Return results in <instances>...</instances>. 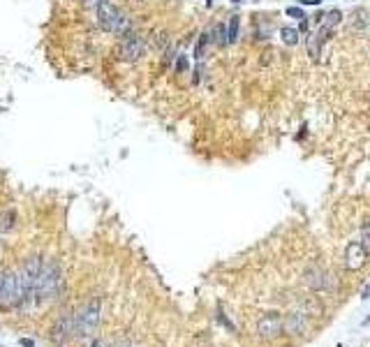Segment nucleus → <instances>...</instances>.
Segmentation results:
<instances>
[{
	"label": "nucleus",
	"instance_id": "obj_1",
	"mask_svg": "<svg viewBox=\"0 0 370 347\" xmlns=\"http://www.w3.org/2000/svg\"><path fill=\"white\" fill-rule=\"evenodd\" d=\"M90 14H93L95 25L100 28L102 33H107V35L120 37V35H125V33H130L132 28H135L132 16L127 14L116 0H107V3H102V5L97 7V10H93Z\"/></svg>",
	"mask_w": 370,
	"mask_h": 347
},
{
	"label": "nucleus",
	"instance_id": "obj_2",
	"mask_svg": "<svg viewBox=\"0 0 370 347\" xmlns=\"http://www.w3.org/2000/svg\"><path fill=\"white\" fill-rule=\"evenodd\" d=\"M60 289H63V269H60V264L56 259H42V269L37 273L33 297L42 303V301L54 299Z\"/></svg>",
	"mask_w": 370,
	"mask_h": 347
},
{
	"label": "nucleus",
	"instance_id": "obj_3",
	"mask_svg": "<svg viewBox=\"0 0 370 347\" xmlns=\"http://www.w3.org/2000/svg\"><path fill=\"white\" fill-rule=\"evenodd\" d=\"M146 51H148V37H144L137 28H132L130 33L120 35L116 42V61L132 65V63H139L144 58Z\"/></svg>",
	"mask_w": 370,
	"mask_h": 347
},
{
	"label": "nucleus",
	"instance_id": "obj_4",
	"mask_svg": "<svg viewBox=\"0 0 370 347\" xmlns=\"http://www.w3.org/2000/svg\"><path fill=\"white\" fill-rule=\"evenodd\" d=\"M102 301L100 297H93L81 310L74 312V338H93L100 327Z\"/></svg>",
	"mask_w": 370,
	"mask_h": 347
},
{
	"label": "nucleus",
	"instance_id": "obj_5",
	"mask_svg": "<svg viewBox=\"0 0 370 347\" xmlns=\"http://www.w3.org/2000/svg\"><path fill=\"white\" fill-rule=\"evenodd\" d=\"M40 269H42V257L33 255V257L25 259L23 266H21V271L16 273V278H19V303H25L30 297H33Z\"/></svg>",
	"mask_w": 370,
	"mask_h": 347
},
{
	"label": "nucleus",
	"instance_id": "obj_6",
	"mask_svg": "<svg viewBox=\"0 0 370 347\" xmlns=\"http://www.w3.org/2000/svg\"><path fill=\"white\" fill-rule=\"evenodd\" d=\"M19 303V278L14 271H5L0 276V306L14 308Z\"/></svg>",
	"mask_w": 370,
	"mask_h": 347
},
{
	"label": "nucleus",
	"instance_id": "obj_7",
	"mask_svg": "<svg viewBox=\"0 0 370 347\" xmlns=\"http://www.w3.org/2000/svg\"><path fill=\"white\" fill-rule=\"evenodd\" d=\"M70 338H74V312L65 310L54 322V327H51V340H54L56 345H63V342H67Z\"/></svg>",
	"mask_w": 370,
	"mask_h": 347
},
{
	"label": "nucleus",
	"instance_id": "obj_8",
	"mask_svg": "<svg viewBox=\"0 0 370 347\" xmlns=\"http://www.w3.org/2000/svg\"><path fill=\"white\" fill-rule=\"evenodd\" d=\"M365 255H368V248H365L361 241L347 243V248H345V266L350 269V271H359V269L365 264Z\"/></svg>",
	"mask_w": 370,
	"mask_h": 347
},
{
	"label": "nucleus",
	"instance_id": "obj_9",
	"mask_svg": "<svg viewBox=\"0 0 370 347\" xmlns=\"http://www.w3.org/2000/svg\"><path fill=\"white\" fill-rule=\"evenodd\" d=\"M257 333H259L264 340L278 338L282 333V319L275 315V312H271V315H264L259 319V324H257Z\"/></svg>",
	"mask_w": 370,
	"mask_h": 347
},
{
	"label": "nucleus",
	"instance_id": "obj_10",
	"mask_svg": "<svg viewBox=\"0 0 370 347\" xmlns=\"http://www.w3.org/2000/svg\"><path fill=\"white\" fill-rule=\"evenodd\" d=\"M329 273L326 271H322V269H308L305 271V276H303V282L310 289H317V292H322V289H326V287H331V280H329Z\"/></svg>",
	"mask_w": 370,
	"mask_h": 347
},
{
	"label": "nucleus",
	"instance_id": "obj_11",
	"mask_svg": "<svg viewBox=\"0 0 370 347\" xmlns=\"http://www.w3.org/2000/svg\"><path fill=\"white\" fill-rule=\"evenodd\" d=\"M305 327H308V319H305V315H301V312L287 315V319L282 322V329H285L287 333H292V336H299V333H303Z\"/></svg>",
	"mask_w": 370,
	"mask_h": 347
},
{
	"label": "nucleus",
	"instance_id": "obj_12",
	"mask_svg": "<svg viewBox=\"0 0 370 347\" xmlns=\"http://www.w3.org/2000/svg\"><path fill=\"white\" fill-rule=\"evenodd\" d=\"M208 35H210V44L213 46H227V23H215L208 28Z\"/></svg>",
	"mask_w": 370,
	"mask_h": 347
},
{
	"label": "nucleus",
	"instance_id": "obj_13",
	"mask_svg": "<svg viewBox=\"0 0 370 347\" xmlns=\"http://www.w3.org/2000/svg\"><path fill=\"white\" fill-rule=\"evenodd\" d=\"M210 35H208V31H204L199 35V40H197V44H195V61H204L206 58V51L210 49Z\"/></svg>",
	"mask_w": 370,
	"mask_h": 347
},
{
	"label": "nucleus",
	"instance_id": "obj_14",
	"mask_svg": "<svg viewBox=\"0 0 370 347\" xmlns=\"http://www.w3.org/2000/svg\"><path fill=\"white\" fill-rule=\"evenodd\" d=\"M239 31H241V16H229L227 21V44H236L239 42Z\"/></svg>",
	"mask_w": 370,
	"mask_h": 347
},
{
	"label": "nucleus",
	"instance_id": "obj_15",
	"mask_svg": "<svg viewBox=\"0 0 370 347\" xmlns=\"http://www.w3.org/2000/svg\"><path fill=\"white\" fill-rule=\"evenodd\" d=\"M350 25L354 31H365V25H368V14H365V10H356L354 14H352Z\"/></svg>",
	"mask_w": 370,
	"mask_h": 347
},
{
	"label": "nucleus",
	"instance_id": "obj_16",
	"mask_svg": "<svg viewBox=\"0 0 370 347\" xmlns=\"http://www.w3.org/2000/svg\"><path fill=\"white\" fill-rule=\"evenodd\" d=\"M322 19H324V28H331V31H333L335 25L342 21V14H340V10H331V12H326Z\"/></svg>",
	"mask_w": 370,
	"mask_h": 347
},
{
	"label": "nucleus",
	"instance_id": "obj_17",
	"mask_svg": "<svg viewBox=\"0 0 370 347\" xmlns=\"http://www.w3.org/2000/svg\"><path fill=\"white\" fill-rule=\"evenodd\" d=\"M14 222H16V213L10 208V211H5L3 216H0V229H3V231H12V229H14Z\"/></svg>",
	"mask_w": 370,
	"mask_h": 347
},
{
	"label": "nucleus",
	"instance_id": "obj_18",
	"mask_svg": "<svg viewBox=\"0 0 370 347\" xmlns=\"http://www.w3.org/2000/svg\"><path fill=\"white\" fill-rule=\"evenodd\" d=\"M280 35H282V42H285V44H289V46L299 44V31H296V28L285 25V28L280 31Z\"/></svg>",
	"mask_w": 370,
	"mask_h": 347
},
{
	"label": "nucleus",
	"instance_id": "obj_19",
	"mask_svg": "<svg viewBox=\"0 0 370 347\" xmlns=\"http://www.w3.org/2000/svg\"><path fill=\"white\" fill-rule=\"evenodd\" d=\"M320 37H315V35H310L308 33V40H305V46H308V51H310V56H312V61H317L320 58Z\"/></svg>",
	"mask_w": 370,
	"mask_h": 347
},
{
	"label": "nucleus",
	"instance_id": "obj_20",
	"mask_svg": "<svg viewBox=\"0 0 370 347\" xmlns=\"http://www.w3.org/2000/svg\"><path fill=\"white\" fill-rule=\"evenodd\" d=\"M174 70L178 72V74H185V72L190 70V58L178 51V56H176V61H174Z\"/></svg>",
	"mask_w": 370,
	"mask_h": 347
},
{
	"label": "nucleus",
	"instance_id": "obj_21",
	"mask_svg": "<svg viewBox=\"0 0 370 347\" xmlns=\"http://www.w3.org/2000/svg\"><path fill=\"white\" fill-rule=\"evenodd\" d=\"M361 243L370 248V220H363V225H361Z\"/></svg>",
	"mask_w": 370,
	"mask_h": 347
},
{
	"label": "nucleus",
	"instance_id": "obj_22",
	"mask_svg": "<svg viewBox=\"0 0 370 347\" xmlns=\"http://www.w3.org/2000/svg\"><path fill=\"white\" fill-rule=\"evenodd\" d=\"M79 3H81V7H84V10L93 12V10H97L102 3H107V0H79Z\"/></svg>",
	"mask_w": 370,
	"mask_h": 347
},
{
	"label": "nucleus",
	"instance_id": "obj_23",
	"mask_svg": "<svg viewBox=\"0 0 370 347\" xmlns=\"http://www.w3.org/2000/svg\"><path fill=\"white\" fill-rule=\"evenodd\" d=\"M287 16H294V19H303V10L301 7H287Z\"/></svg>",
	"mask_w": 370,
	"mask_h": 347
},
{
	"label": "nucleus",
	"instance_id": "obj_24",
	"mask_svg": "<svg viewBox=\"0 0 370 347\" xmlns=\"http://www.w3.org/2000/svg\"><path fill=\"white\" fill-rule=\"evenodd\" d=\"M299 33H310V19H308V16H303V19H301Z\"/></svg>",
	"mask_w": 370,
	"mask_h": 347
},
{
	"label": "nucleus",
	"instance_id": "obj_25",
	"mask_svg": "<svg viewBox=\"0 0 370 347\" xmlns=\"http://www.w3.org/2000/svg\"><path fill=\"white\" fill-rule=\"evenodd\" d=\"M21 345H23V347H33V345H35V342L30 340V338H21Z\"/></svg>",
	"mask_w": 370,
	"mask_h": 347
},
{
	"label": "nucleus",
	"instance_id": "obj_26",
	"mask_svg": "<svg viewBox=\"0 0 370 347\" xmlns=\"http://www.w3.org/2000/svg\"><path fill=\"white\" fill-rule=\"evenodd\" d=\"M88 347H107V345H104L102 340H90V345H88Z\"/></svg>",
	"mask_w": 370,
	"mask_h": 347
},
{
	"label": "nucleus",
	"instance_id": "obj_27",
	"mask_svg": "<svg viewBox=\"0 0 370 347\" xmlns=\"http://www.w3.org/2000/svg\"><path fill=\"white\" fill-rule=\"evenodd\" d=\"M303 5H320V0H301Z\"/></svg>",
	"mask_w": 370,
	"mask_h": 347
},
{
	"label": "nucleus",
	"instance_id": "obj_28",
	"mask_svg": "<svg viewBox=\"0 0 370 347\" xmlns=\"http://www.w3.org/2000/svg\"><path fill=\"white\" fill-rule=\"evenodd\" d=\"M361 297H363V299H370V285L363 289V294H361Z\"/></svg>",
	"mask_w": 370,
	"mask_h": 347
},
{
	"label": "nucleus",
	"instance_id": "obj_29",
	"mask_svg": "<svg viewBox=\"0 0 370 347\" xmlns=\"http://www.w3.org/2000/svg\"><path fill=\"white\" fill-rule=\"evenodd\" d=\"M210 5H213V0H206V7H210Z\"/></svg>",
	"mask_w": 370,
	"mask_h": 347
},
{
	"label": "nucleus",
	"instance_id": "obj_30",
	"mask_svg": "<svg viewBox=\"0 0 370 347\" xmlns=\"http://www.w3.org/2000/svg\"><path fill=\"white\" fill-rule=\"evenodd\" d=\"M231 3H241V0H231Z\"/></svg>",
	"mask_w": 370,
	"mask_h": 347
},
{
	"label": "nucleus",
	"instance_id": "obj_31",
	"mask_svg": "<svg viewBox=\"0 0 370 347\" xmlns=\"http://www.w3.org/2000/svg\"><path fill=\"white\" fill-rule=\"evenodd\" d=\"M132 3H135V0H132ZM137 3H139V0H137Z\"/></svg>",
	"mask_w": 370,
	"mask_h": 347
}]
</instances>
